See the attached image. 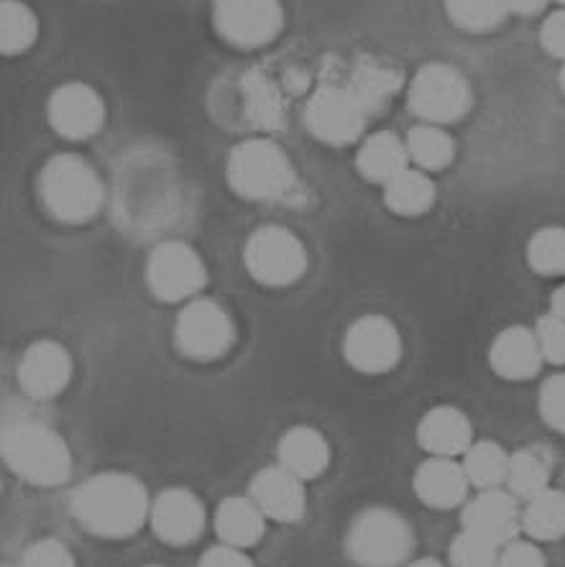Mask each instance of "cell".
Returning <instances> with one entry per match:
<instances>
[{
	"mask_svg": "<svg viewBox=\"0 0 565 567\" xmlns=\"http://www.w3.org/2000/svg\"><path fill=\"white\" fill-rule=\"evenodd\" d=\"M152 498L144 483L131 473L107 471L82 481L72 494V516L90 535L129 539L152 519Z\"/></svg>",
	"mask_w": 565,
	"mask_h": 567,
	"instance_id": "1",
	"label": "cell"
},
{
	"mask_svg": "<svg viewBox=\"0 0 565 567\" xmlns=\"http://www.w3.org/2000/svg\"><path fill=\"white\" fill-rule=\"evenodd\" d=\"M228 185L238 197L251 203L295 205L302 192L292 158L274 141L251 138L228 154Z\"/></svg>",
	"mask_w": 565,
	"mask_h": 567,
	"instance_id": "2",
	"label": "cell"
},
{
	"mask_svg": "<svg viewBox=\"0 0 565 567\" xmlns=\"http://www.w3.org/2000/svg\"><path fill=\"white\" fill-rule=\"evenodd\" d=\"M0 450L8 471L33 486H62L72 475L70 445L44 422H8L0 437Z\"/></svg>",
	"mask_w": 565,
	"mask_h": 567,
	"instance_id": "3",
	"label": "cell"
},
{
	"mask_svg": "<svg viewBox=\"0 0 565 567\" xmlns=\"http://www.w3.org/2000/svg\"><path fill=\"white\" fill-rule=\"evenodd\" d=\"M39 195L52 218L80 225L100 213L105 189L85 158L78 154H56L41 169Z\"/></svg>",
	"mask_w": 565,
	"mask_h": 567,
	"instance_id": "4",
	"label": "cell"
},
{
	"mask_svg": "<svg viewBox=\"0 0 565 567\" xmlns=\"http://www.w3.org/2000/svg\"><path fill=\"white\" fill-rule=\"evenodd\" d=\"M346 555L359 567H402L414 549V532L389 506H366L346 532Z\"/></svg>",
	"mask_w": 565,
	"mask_h": 567,
	"instance_id": "5",
	"label": "cell"
},
{
	"mask_svg": "<svg viewBox=\"0 0 565 567\" xmlns=\"http://www.w3.org/2000/svg\"><path fill=\"white\" fill-rule=\"evenodd\" d=\"M410 111L425 123H455L471 111V85L461 70L432 62L414 74L407 93Z\"/></svg>",
	"mask_w": 565,
	"mask_h": 567,
	"instance_id": "6",
	"label": "cell"
},
{
	"mask_svg": "<svg viewBox=\"0 0 565 567\" xmlns=\"http://www.w3.org/2000/svg\"><path fill=\"white\" fill-rule=\"evenodd\" d=\"M244 264L251 279L264 287H289L305 277L307 251L292 230L264 225L248 236Z\"/></svg>",
	"mask_w": 565,
	"mask_h": 567,
	"instance_id": "7",
	"label": "cell"
},
{
	"mask_svg": "<svg viewBox=\"0 0 565 567\" xmlns=\"http://www.w3.org/2000/svg\"><path fill=\"white\" fill-rule=\"evenodd\" d=\"M174 343L189 361H218L236 343V324L215 299H189L177 317Z\"/></svg>",
	"mask_w": 565,
	"mask_h": 567,
	"instance_id": "8",
	"label": "cell"
},
{
	"mask_svg": "<svg viewBox=\"0 0 565 567\" xmlns=\"http://www.w3.org/2000/svg\"><path fill=\"white\" fill-rule=\"evenodd\" d=\"M146 284L162 302H189L205 289L207 269L185 240H164L148 254Z\"/></svg>",
	"mask_w": 565,
	"mask_h": 567,
	"instance_id": "9",
	"label": "cell"
},
{
	"mask_svg": "<svg viewBox=\"0 0 565 567\" xmlns=\"http://www.w3.org/2000/svg\"><path fill=\"white\" fill-rule=\"evenodd\" d=\"M366 107L348 85L322 82L305 105V126L328 146H348L363 133Z\"/></svg>",
	"mask_w": 565,
	"mask_h": 567,
	"instance_id": "10",
	"label": "cell"
},
{
	"mask_svg": "<svg viewBox=\"0 0 565 567\" xmlns=\"http://www.w3.org/2000/svg\"><path fill=\"white\" fill-rule=\"evenodd\" d=\"M213 23L228 44L256 49L277 39L285 13L279 0H215Z\"/></svg>",
	"mask_w": 565,
	"mask_h": 567,
	"instance_id": "11",
	"label": "cell"
},
{
	"mask_svg": "<svg viewBox=\"0 0 565 567\" xmlns=\"http://www.w3.org/2000/svg\"><path fill=\"white\" fill-rule=\"evenodd\" d=\"M343 355L359 373H389L402 358V336L397 324L381 315H363L351 322L343 338Z\"/></svg>",
	"mask_w": 565,
	"mask_h": 567,
	"instance_id": "12",
	"label": "cell"
},
{
	"mask_svg": "<svg viewBox=\"0 0 565 567\" xmlns=\"http://www.w3.org/2000/svg\"><path fill=\"white\" fill-rule=\"evenodd\" d=\"M47 111L52 128L70 141L95 136L105 123L103 97L85 82H66L56 87Z\"/></svg>",
	"mask_w": 565,
	"mask_h": 567,
	"instance_id": "13",
	"label": "cell"
},
{
	"mask_svg": "<svg viewBox=\"0 0 565 567\" xmlns=\"http://www.w3.org/2000/svg\"><path fill=\"white\" fill-rule=\"evenodd\" d=\"M152 529L164 545L185 547L193 545L205 532V506L187 488H164L152 504Z\"/></svg>",
	"mask_w": 565,
	"mask_h": 567,
	"instance_id": "14",
	"label": "cell"
},
{
	"mask_svg": "<svg viewBox=\"0 0 565 567\" xmlns=\"http://www.w3.org/2000/svg\"><path fill=\"white\" fill-rule=\"evenodd\" d=\"M248 496L261 508L266 519L281 524H295L307 512L305 481L285 465H269L256 473L248 483Z\"/></svg>",
	"mask_w": 565,
	"mask_h": 567,
	"instance_id": "15",
	"label": "cell"
},
{
	"mask_svg": "<svg viewBox=\"0 0 565 567\" xmlns=\"http://www.w3.org/2000/svg\"><path fill=\"white\" fill-rule=\"evenodd\" d=\"M461 522L463 529L476 532V535L492 539L499 547L510 545L512 539H517V532L522 529L517 496L510 488L479 491V496L463 506Z\"/></svg>",
	"mask_w": 565,
	"mask_h": 567,
	"instance_id": "16",
	"label": "cell"
},
{
	"mask_svg": "<svg viewBox=\"0 0 565 567\" xmlns=\"http://www.w3.org/2000/svg\"><path fill=\"white\" fill-rule=\"evenodd\" d=\"M72 381V355L54 343V340H39L29 346L19 363V383L23 394L31 399H54L70 386Z\"/></svg>",
	"mask_w": 565,
	"mask_h": 567,
	"instance_id": "17",
	"label": "cell"
},
{
	"mask_svg": "<svg viewBox=\"0 0 565 567\" xmlns=\"http://www.w3.org/2000/svg\"><path fill=\"white\" fill-rule=\"evenodd\" d=\"M414 496L430 508L448 512L465 502L471 481L463 471V463H455L453 457H430L414 471L412 478Z\"/></svg>",
	"mask_w": 565,
	"mask_h": 567,
	"instance_id": "18",
	"label": "cell"
},
{
	"mask_svg": "<svg viewBox=\"0 0 565 567\" xmlns=\"http://www.w3.org/2000/svg\"><path fill=\"white\" fill-rule=\"evenodd\" d=\"M543 350H540L535 330L512 324L499 332L489 348V365L496 377L506 381H527L543 369Z\"/></svg>",
	"mask_w": 565,
	"mask_h": 567,
	"instance_id": "19",
	"label": "cell"
},
{
	"mask_svg": "<svg viewBox=\"0 0 565 567\" xmlns=\"http://www.w3.org/2000/svg\"><path fill=\"white\" fill-rule=\"evenodd\" d=\"M420 447L432 457H459L473 445L471 420L455 406H432L418 424Z\"/></svg>",
	"mask_w": 565,
	"mask_h": 567,
	"instance_id": "20",
	"label": "cell"
},
{
	"mask_svg": "<svg viewBox=\"0 0 565 567\" xmlns=\"http://www.w3.org/2000/svg\"><path fill=\"white\" fill-rule=\"evenodd\" d=\"M279 465L292 471L297 478L315 481L328 471L330 465V445L322 437V432L307 424H297V427L287 430L279 440Z\"/></svg>",
	"mask_w": 565,
	"mask_h": 567,
	"instance_id": "21",
	"label": "cell"
},
{
	"mask_svg": "<svg viewBox=\"0 0 565 567\" xmlns=\"http://www.w3.org/2000/svg\"><path fill=\"white\" fill-rule=\"evenodd\" d=\"M361 177L369 179L371 185H389L397 174L410 169V152H407V141H402L392 131L371 133L359 148L356 156Z\"/></svg>",
	"mask_w": 565,
	"mask_h": 567,
	"instance_id": "22",
	"label": "cell"
},
{
	"mask_svg": "<svg viewBox=\"0 0 565 567\" xmlns=\"http://www.w3.org/2000/svg\"><path fill=\"white\" fill-rule=\"evenodd\" d=\"M266 532V516L251 496H228L223 498L215 512V535L223 545L248 549L259 545Z\"/></svg>",
	"mask_w": 565,
	"mask_h": 567,
	"instance_id": "23",
	"label": "cell"
},
{
	"mask_svg": "<svg viewBox=\"0 0 565 567\" xmlns=\"http://www.w3.org/2000/svg\"><path fill=\"white\" fill-rule=\"evenodd\" d=\"M240 95H244L246 121L254 128L279 131L285 128V95L277 82L261 70H248L240 82Z\"/></svg>",
	"mask_w": 565,
	"mask_h": 567,
	"instance_id": "24",
	"label": "cell"
},
{
	"mask_svg": "<svg viewBox=\"0 0 565 567\" xmlns=\"http://www.w3.org/2000/svg\"><path fill=\"white\" fill-rule=\"evenodd\" d=\"M553 475V457L545 447L527 445L510 455V475H506V488L517 498L530 502L532 496L543 494Z\"/></svg>",
	"mask_w": 565,
	"mask_h": 567,
	"instance_id": "25",
	"label": "cell"
},
{
	"mask_svg": "<svg viewBox=\"0 0 565 567\" xmlns=\"http://www.w3.org/2000/svg\"><path fill=\"white\" fill-rule=\"evenodd\" d=\"M384 203L394 215L402 218H418L425 215L435 203V185L422 169H404L402 174L384 185Z\"/></svg>",
	"mask_w": 565,
	"mask_h": 567,
	"instance_id": "26",
	"label": "cell"
},
{
	"mask_svg": "<svg viewBox=\"0 0 565 567\" xmlns=\"http://www.w3.org/2000/svg\"><path fill=\"white\" fill-rule=\"evenodd\" d=\"M351 93L359 97V103L366 107V113L379 111L389 103V97L397 95L402 78L392 66L379 62H359L353 66L351 78L346 82Z\"/></svg>",
	"mask_w": 565,
	"mask_h": 567,
	"instance_id": "27",
	"label": "cell"
},
{
	"mask_svg": "<svg viewBox=\"0 0 565 567\" xmlns=\"http://www.w3.org/2000/svg\"><path fill=\"white\" fill-rule=\"evenodd\" d=\"M463 471L469 475L471 486L479 491L502 488L506 486V475H510V455L494 440H479L465 450Z\"/></svg>",
	"mask_w": 565,
	"mask_h": 567,
	"instance_id": "28",
	"label": "cell"
},
{
	"mask_svg": "<svg viewBox=\"0 0 565 567\" xmlns=\"http://www.w3.org/2000/svg\"><path fill=\"white\" fill-rule=\"evenodd\" d=\"M522 529L535 542H555L565 537V494L545 488L532 496L522 512Z\"/></svg>",
	"mask_w": 565,
	"mask_h": 567,
	"instance_id": "29",
	"label": "cell"
},
{
	"mask_svg": "<svg viewBox=\"0 0 565 567\" xmlns=\"http://www.w3.org/2000/svg\"><path fill=\"white\" fill-rule=\"evenodd\" d=\"M407 152L410 162L422 172H443L455 156V144L448 133L435 123H420L407 133Z\"/></svg>",
	"mask_w": 565,
	"mask_h": 567,
	"instance_id": "30",
	"label": "cell"
},
{
	"mask_svg": "<svg viewBox=\"0 0 565 567\" xmlns=\"http://www.w3.org/2000/svg\"><path fill=\"white\" fill-rule=\"evenodd\" d=\"M39 33V21L31 8L21 0H3L0 6V49L6 56L31 49Z\"/></svg>",
	"mask_w": 565,
	"mask_h": 567,
	"instance_id": "31",
	"label": "cell"
},
{
	"mask_svg": "<svg viewBox=\"0 0 565 567\" xmlns=\"http://www.w3.org/2000/svg\"><path fill=\"white\" fill-rule=\"evenodd\" d=\"M445 11L459 29L486 33L504 21L510 3L506 0H445Z\"/></svg>",
	"mask_w": 565,
	"mask_h": 567,
	"instance_id": "32",
	"label": "cell"
},
{
	"mask_svg": "<svg viewBox=\"0 0 565 567\" xmlns=\"http://www.w3.org/2000/svg\"><path fill=\"white\" fill-rule=\"evenodd\" d=\"M527 264L540 277H563L565 274V230L543 228L530 238Z\"/></svg>",
	"mask_w": 565,
	"mask_h": 567,
	"instance_id": "33",
	"label": "cell"
},
{
	"mask_svg": "<svg viewBox=\"0 0 565 567\" xmlns=\"http://www.w3.org/2000/svg\"><path fill=\"white\" fill-rule=\"evenodd\" d=\"M502 547L492 539L476 535V532L463 529L451 542V565L453 567H496Z\"/></svg>",
	"mask_w": 565,
	"mask_h": 567,
	"instance_id": "34",
	"label": "cell"
},
{
	"mask_svg": "<svg viewBox=\"0 0 565 567\" xmlns=\"http://www.w3.org/2000/svg\"><path fill=\"white\" fill-rule=\"evenodd\" d=\"M540 414L555 432L565 435V373H555L540 389Z\"/></svg>",
	"mask_w": 565,
	"mask_h": 567,
	"instance_id": "35",
	"label": "cell"
},
{
	"mask_svg": "<svg viewBox=\"0 0 565 567\" xmlns=\"http://www.w3.org/2000/svg\"><path fill=\"white\" fill-rule=\"evenodd\" d=\"M540 350L545 361L555 365H565V320L558 315H543L535 328Z\"/></svg>",
	"mask_w": 565,
	"mask_h": 567,
	"instance_id": "36",
	"label": "cell"
},
{
	"mask_svg": "<svg viewBox=\"0 0 565 567\" xmlns=\"http://www.w3.org/2000/svg\"><path fill=\"white\" fill-rule=\"evenodd\" d=\"M21 567H78L70 547L60 539H39L23 553Z\"/></svg>",
	"mask_w": 565,
	"mask_h": 567,
	"instance_id": "37",
	"label": "cell"
},
{
	"mask_svg": "<svg viewBox=\"0 0 565 567\" xmlns=\"http://www.w3.org/2000/svg\"><path fill=\"white\" fill-rule=\"evenodd\" d=\"M496 567H547V560L543 549L532 545V542L512 539L510 545H504L502 553H499Z\"/></svg>",
	"mask_w": 565,
	"mask_h": 567,
	"instance_id": "38",
	"label": "cell"
},
{
	"mask_svg": "<svg viewBox=\"0 0 565 567\" xmlns=\"http://www.w3.org/2000/svg\"><path fill=\"white\" fill-rule=\"evenodd\" d=\"M540 41H543L547 54L565 60V11H555L553 16H547L543 31H540Z\"/></svg>",
	"mask_w": 565,
	"mask_h": 567,
	"instance_id": "39",
	"label": "cell"
},
{
	"mask_svg": "<svg viewBox=\"0 0 565 567\" xmlns=\"http://www.w3.org/2000/svg\"><path fill=\"white\" fill-rule=\"evenodd\" d=\"M197 567H254L251 557H248L244 549L230 547V545H218L199 557Z\"/></svg>",
	"mask_w": 565,
	"mask_h": 567,
	"instance_id": "40",
	"label": "cell"
},
{
	"mask_svg": "<svg viewBox=\"0 0 565 567\" xmlns=\"http://www.w3.org/2000/svg\"><path fill=\"white\" fill-rule=\"evenodd\" d=\"M506 3H510V11H514V13L532 16V13L543 11L547 0H506Z\"/></svg>",
	"mask_w": 565,
	"mask_h": 567,
	"instance_id": "41",
	"label": "cell"
},
{
	"mask_svg": "<svg viewBox=\"0 0 565 567\" xmlns=\"http://www.w3.org/2000/svg\"><path fill=\"white\" fill-rule=\"evenodd\" d=\"M551 312L563 317V320H565V284H561V287L553 291V297H551Z\"/></svg>",
	"mask_w": 565,
	"mask_h": 567,
	"instance_id": "42",
	"label": "cell"
},
{
	"mask_svg": "<svg viewBox=\"0 0 565 567\" xmlns=\"http://www.w3.org/2000/svg\"><path fill=\"white\" fill-rule=\"evenodd\" d=\"M407 567H443V565H440L438 560H432V557H422V560H414Z\"/></svg>",
	"mask_w": 565,
	"mask_h": 567,
	"instance_id": "43",
	"label": "cell"
},
{
	"mask_svg": "<svg viewBox=\"0 0 565 567\" xmlns=\"http://www.w3.org/2000/svg\"><path fill=\"white\" fill-rule=\"evenodd\" d=\"M561 87H563V93H565V64H563V70H561Z\"/></svg>",
	"mask_w": 565,
	"mask_h": 567,
	"instance_id": "44",
	"label": "cell"
},
{
	"mask_svg": "<svg viewBox=\"0 0 565 567\" xmlns=\"http://www.w3.org/2000/svg\"><path fill=\"white\" fill-rule=\"evenodd\" d=\"M555 3H563L565 6V0H555Z\"/></svg>",
	"mask_w": 565,
	"mask_h": 567,
	"instance_id": "45",
	"label": "cell"
},
{
	"mask_svg": "<svg viewBox=\"0 0 565 567\" xmlns=\"http://www.w3.org/2000/svg\"><path fill=\"white\" fill-rule=\"evenodd\" d=\"M146 567H162V565H146Z\"/></svg>",
	"mask_w": 565,
	"mask_h": 567,
	"instance_id": "46",
	"label": "cell"
}]
</instances>
